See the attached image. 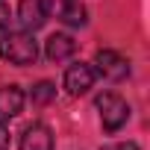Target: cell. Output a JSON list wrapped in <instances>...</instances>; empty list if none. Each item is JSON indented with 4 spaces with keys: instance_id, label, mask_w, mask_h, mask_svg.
I'll return each instance as SVG.
<instances>
[{
    "instance_id": "13",
    "label": "cell",
    "mask_w": 150,
    "mask_h": 150,
    "mask_svg": "<svg viewBox=\"0 0 150 150\" xmlns=\"http://www.w3.org/2000/svg\"><path fill=\"white\" fill-rule=\"evenodd\" d=\"M6 144H9V132H6L3 124H0V150H6Z\"/></svg>"
},
{
    "instance_id": "1",
    "label": "cell",
    "mask_w": 150,
    "mask_h": 150,
    "mask_svg": "<svg viewBox=\"0 0 150 150\" xmlns=\"http://www.w3.org/2000/svg\"><path fill=\"white\" fill-rule=\"evenodd\" d=\"M0 59H6L9 65H18V68L35 65V59H38V41L27 30L3 33V38H0Z\"/></svg>"
},
{
    "instance_id": "10",
    "label": "cell",
    "mask_w": 150,
    "mask_h": 150,
    "mask_svg": "<svg viewBox=\"0 0 150 150\" xmlns=\"http://www.w3.org/2000/svg\"><path fill=\"white\" fill-rule=\"evenodd\" d=\"M30 100H33L35 106H47V103H53V100H56V86H53L50 80L35 83L33 91H30Z\"/></svg>"
},
{
    "instance_id": "3",
    "label": "cell",
    "mask_w": 150,
    "mask_h": 150,
    "mask_svg": "<svg viewBox=\"0 0 150 150\" xmlns=\"http://www.w3.org/2000/svg\"><path fill=\"white\" fill-rule=\"evenodd\" d=\"M94 74H100L109 83H121L129 77V62L118 53V50H97L94 53Z\"/></svg>"
},
{
    "instance_id": "2",
    "label": "cell",
    "mask_w": 150,
    "mask_h": 150,
    "mask_svg": "<svg viewBox=\"0 0 150 150\" xmlns=\"http://www.w3.org/2000/svg\"><path fill=\"white\" fill-rule=\"evenodd\" d=\"M94 106H97V112H100V124H103L106 132H118V129L129 121V103H127L121 94H115V91L97 94Z\"/></svg>"
},
{
    "instance_id": "4",
    "label": "cell",
    "mask_w": 150,
    "mask_h": 150,
    "mask_svg": "<svg viewBox=\"0 0 150 150\" xmlns=\"http://www.w3.org/2000/svg\"><path fill=\"white\" fill-rule=\"evenodd\" d=\"M94 68L88 65V62H74V65H68V71H65V91L71 94V97H80V94H88L91 91V86H94Z\"/></svg>"
},
{
    "instance_id": "7",
    "label": "cell",
    "mask_w": 150,
    "mask_h": 150,
    "mask_svg": "<svg viewBox=\"0 0 150 150\" xmlns=\"http://www.w3.org/2000/svg\"><path fill=\"white\" fill-rule=\"evenodd\" d=\"M53 12L65 27H86L88 24V9L83 0H53Z\"/></svg>"
},
{
    "instance_id": "8",
    "label": "cell",
    "mask_w": 150,
    "mask_h": 150,
    "mask_svg": "<svg viewBox=\"0 0 150 150\" xmlns=\"http://www.w3.org/2000/svg\"><path fill=\"white\" fill-rule=\"evenodd\" d=\"M24 91L18 88V86H3L0 88V124H9L12 118H18L21 115V109H24Z\"/></svg>"
},
{
    "instance_id": "5",
    "label": "cell",
    "mask_w": 150,
    "mask_h": 150,
    "mask_svg": "<svg viewBox=\"0 0 150 150\" xmlns=\"http://www.w3.org/2000/svg\"><path fill=\"white\" fill-rule=\"evenodd\" d=\"M18 24L27 33H35L47 24V3L44 0H21L18 3Z\"/></svg>"
},
{
    "instance_id": "6",
    "label": "cell",
    "mask_w": 150,
    "mask_h": 150,
    "mask_svg": "<svg viewBox=\"0 0 150 150\" xmlns=\"http://www.w3.org/2000/svg\"><path fill=\"white\" fill-rule=\"evenodd\" d=\"M18 147L21 150H53V132H50V127L41 124V121H33L30 127H24Z\"/></svg>"
},
{
    "instance_id": "12",
    "label": "cell",
    "mask_w": 150,
    "mask_h": 150,
    "mask_svg": "<svg viewBox=\"0 0 150 150\" xmlns=\"http://www.w3.org/2000/svg\"><path fill=\"white\" fill-rule=\"evenodd\" d=\"M9 24V9H6V3H3V0H0V30H3Z\"/></svg>"
},
{
    "instance_id": "11",
    "label": "cell",
    "mask_w": 150,
    "mask_h": 150,
    "mask_svg": "<svg viewBox=\"0 0 150 150\" xmlns=\"http://www.w3.org/2000/svg\"><path fill=\"white\" fill-rule=\"evenodd\" d=\"M100 150H138V144L135 141H115V144H106Z\"/></svg>"
},
{
    "instance_id": "9",
    "label": "cell",
    "mask_w": 150,
    "mask_h": 150,
    "mask_svg": "<svg viewBox=\"0 0 150 150\" xmlns=\"http://www.w3.org/2000/svg\"><path fill=\"white\" fill-rule=\"evenodd\" d=\"M74 50H77V41H74V35H68V33H53L44 41V56L50 62H65V59L74 56Z\"/></svg>"
}]
</instances>
